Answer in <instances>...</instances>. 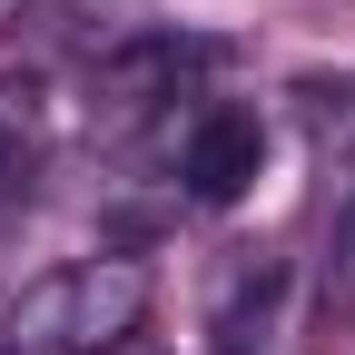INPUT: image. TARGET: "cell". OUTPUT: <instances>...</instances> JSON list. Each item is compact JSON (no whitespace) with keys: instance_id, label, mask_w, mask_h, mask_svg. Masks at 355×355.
I'll use <instances>...</instances> for the list:
<instances>
[{"instance_id":"cell-1","label":"cell","mask_w":355,"mask_h":355,"mask_svg":"<svg viewBox=\"0 0 355 355\" xmlns=\"http://www.w3.org/2000/svg\"><path fill=\"white\" fill-rule=\"evenodd\" d=\"M148 266L139 257H60L0 306V345L10 355H119L148 326Z\"/></svg>"},{"instance_id":"cell-2","label":"cell","mask_w":355,"mask_h":355,"mask_svg":"<svg viewBox=\"0 0 355 355\" xmlns=\"http://www.w3.org/2000/svg\"><path fill=\"white\" fill-rule=\"evenodd\" d=\"M217 50L207 40H178V30H148V40H119V50L89 69V99H79V119H89V139L99 148H139V139H178L188 128V109H198V69H207Z\"/></svg>"},{"instance_id":"cell-3","label":"cell","mask_w":355,"mask_h":355,"mask_svg":"<svg viewBox=\"0 0 355 355\" xmlns=\"http://www.w3.org/2000/svg\"><path fill=\"white\" fill-rule=\"evenodd\" d=\"M257 178H266V119L247 99H198L178 128V188L198 207H237Z\"/></svg>"},{"instance_id":"cell-4","label":"cell","mask_w":355,"mask_h":355,"mask_svg":"<svg viewBox=\"0 0 355 355\" xmlns=\"http://www.w3.org/2000/svg\"><path fill=\"white\" fill-rule=\"evenodd\" d=\"M277 296H286V266L266 257V247H247V257L217 266V296H207V336H217V355H266Z\"/></svg>"},{"instance_id":"cell-5","label":"cell","mask_w":355,"mask_h":355,"mask_svg":"<svg viewBox=\"0 0 355 355\" xmlns=\"http://www.w3.org/2000/svg\"><path fill=\"white\" fill-rule=\"evenodd\" d=\"M306 128H316V168H326V207H355V89H306Z\"/></svg>"},{"instance_id":"cell-6","label":"cell","mask_w":355,"mask_h":355,"mask_svg":"<svg viewBox=\"0 0 355 355\" xmlns=\"http://www.w3.org/2000/svg\"><path fill=\"white\" fill-rule=\"evenodd\" d=\"M30 178H40V128H30V99L0 89V227L30 207Z\"/></svg>"},{"instance_id":"cell-7","label":"cell","mask_w":355,"mask_h":355,"mask_svg":"<svg viewBox=\"0 0 355 355\" xmlns=\"http://www.w3.org/2000/svg\"><path fill=\"white\" fill-rule=\"evenodd\" d=\"M326 306L355 316V207L336 217V247H326Z\"/></svg>"},{"instance_id":"cell-8","label":"cell","mask_w":355,"mask_h":355,"mask_svg":"<svg viewBox=\"0 0 355 355\" xmlns=\"http://www.w3.org/2000/svg\"><path fill=\"white\" fill-rule=\"evenodd\" d=\"M10 10H20V0H0V20H10Z\"/></svg>"}]
</instances>
